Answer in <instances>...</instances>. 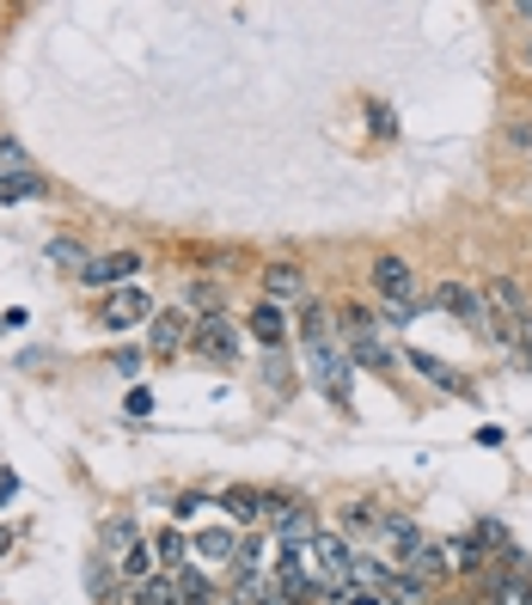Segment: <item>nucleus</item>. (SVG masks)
<instances>
[{
    "label": "nucleus",
    "mask_w": 532,
    "mask_h": 605,
    "mask_svg": "<svg viewBox=\"0 0 532 605\" xmlns=\"http://www.w3.org/2000/svg\"><path fill=\"white\" fill-rule=\"evenodd\" d=\"M410 367H416V373H423V379H428V386H440V391H454V398H466V379H459V373L454 367H447V361H435V355H428V349H410Z\"/></svg>",
    "instance_id": "nucleus-13"
},
{
    "label": "nucleus",
    "mask_w": 532,
    "mask_h": 605,
    "mask_svg": "<svg viewBox=\"0 0 532 605\" xmlns=\"http://www.w3.org/2000/svg\"><path fill=\"white\" fill-rule=\"evenodd\" d=\"M220 508L233 513L239 527H257V520H264V489H227V496H220Z\"/></svg>",
    "instance_id": "nucleus-17"
},
{
    "label": "nucleus",
    "mask_w": 532,
    "mask_h": 605,
    "mask_svg": "<svg viewBox=\"0 0 532 605\" xmlns=\"http://www.w3.org/2000/svg\"><path fill=\"white\" fill-rule=\"evenodd\" d=\"M520 355H527V367H532V312H527V330H520Z\"/></svg>",
    "instance_id": "nucleus-34"
},
{
    "label": "nucleus",
    "mask_w": 532,
    "mask_h": 605,
    "mask_svg": "<svg viewBox=\"0 0 532 605\" xmlns=\"http://www.w3.org/2000/svg\"><path fill=\"white\" fill-rule=\"evenodd\" d=\"M520 62H527V68H532V44H527V49H520Z\"/></svg>",
    "instance_id": "nucleus-36"
},
{
    "label": "nucleus",
    "mask_w": 532,
    "mask_h": 605,
    "mask_svg": "<svg viewBox=\"0 0 532 605\" xmlns=\"http://www.w3.org/2000/svg\"><path fill=\"white\" fill-rule=\"evenodd\" d=\"M178 593H184V605H215V593H208V581H203V569H196V562H184V569H178Z\"/></svg>",
    "instance_id": "nucleus-21"
},
{
    "label": "nucleus",
    "mask_w": 532,
    "mask_h": 605,
    "mask_svg": "<svg viewBox=\"0 0 532 605\" xmlns=\"http://www.w3.org/2000/svg\"><path fill=\"white\" fill-rule=\"evenodd\" d=\"M379 593H386V605H428V593H435V588H423V581H416V574H404V569H391Z\"/></svg>",
    "instance_id": "nucleus-15"
},
{
    "label": "nucleus",
    "mask_w": 532,
    "mask_h": 605,
    "mask_svg": "<svg viewBox=\"0 0 532 605\" xmlns=\"http://www.w3.org/2000/svg\"><path fill=\"white\" fill-rule=\"evenodd\" d=\"M98 539H105V557H123L129 544L142 539V527H135L129 513H117V520H105V532H98Z\"/></svg>",
    "instance_id": "nucleus-19"
},
{
    "label": "nucleus",
    "mask_w": 532,
    "mask_h": 605,
    "mask_svg": "<svg viewBox=\"0 0 532 605\" xmlns=\"http://www.w3.org/2000/svg\"><path fill=\"white\" fill-rule=\"evenodd\" d=\"M343 527H349V532H379V520H374V508H367V501H355Z\"/></svg>",
    "instance_id": "nucleus-26"
},
{
    "label": "nucleus",
    "mask_w": 532,
    "mask_h": 605,
    "mask_svg": "<svg viewBox=\"0 0 532 605\" xmlns=\"http://www.w3.org/2000/svg\"><path fill=\"white\" fill-rule=\"evenodd\" d=\"M343 605H386L379 593H355V581H349V593H343Z\"/></svg>",
    "instance_id": "nucleus-33"
},
{
    "label": "nucleus",
    "mask_w": 532,
    "mask_h": 605,
    "mask_svg": "<svg viewBox=\"0 0 532 605\" xmlns=\"http://www.w3.org/2000/svg\"><path fill=\"white\" fill-rule=\"evenodd\" d=\"M367 123H374V135H391V129H398V123H391V110H386V105H367Z\"/></svg>",
    "instance_id": "nucleus-30"
},
{
    "label": "nucleus",
    "mask_w": 532,
    "mask_h": 605,
    "mask_svg": "<svg viewBox=\"0 0 532 605\" xmlns=\"http://www.w3.org/2000/svg\"><path fill=\"white\" fill-rule=\"evenodd\" d=\"M190 312H178V306H166V312H154V325H147V342H154V355H178L190 342Z\"/></svg>",
    "instance_id": "nucleus-9"
},
{
    "label": "nucleus",
    "mask_w": 532,
    "mask_h": 605,
    "mask_svg": "<svg viewBox=\"0 0 532 605\" xmlns=\"http://www.w3.org/2000/svg\"><path fill=\"white\" fill-rule=\"evenodd\" d=\"M129 605H184L178 574H147L142 588H129Z\"/></svg>",
    "instance_id": "nucleus-14"
},
{
    "label": "nucleus",
    "mask_w": 532,
    "mask_h": 605,
    "mask_svg": "<svg viewBox=\"0 0 532 605\" xmlns=\"http://www.w3.org/2000/svg\"><path fill=\"white\" fill-rule=\"evenodd\" d=\"M300 342H306V367H313L318 391L330 403H349V379H355V355H349V342L330 330V312L318 300L300 306Z\"/></svg>",
    "instance_id": "nucleus-1"
},
{
    "label": "nucleus",
    "mask_w": 532,
    "mask_h": 605,
    "mask_svg": "<svg viewBox=\"0 0 532 605\" xmlns=\"http://www.w3.org/2000/svg\"><path fill=\"white\" fill-rule=\"evenodd\" d=\"M264 605H313V600H306V593H288V588H276Z\"/></svg>",
    "instance_id": "nucleus-32"
},
{
    "label": "nucleus",
    "mask_w": 532,
    "mask_h": 605,
    "mask_svg": "<svg viewBox=\"0 0 532 605\" xmlns=\"http://www.w3.org/2000/svg\"><path fill=\"white\" fill-rule=\"evenodd\" d=\"M117 569H123L129 588H142L147 574H154V539H135V544L123 550V557H117Z\"/></svg>",
    "instance_id": "nucleus-16"
},
{
    "label": "nucleus",
    "mask_w": 532,
    "mask_h": 605,
    "mask_svg": "<svg viewBox=\"0 0 532 605\" xmlns=\"http://www.w3.org/2000/svg\"><path fill=\"white\" fill-rule=\"evenodd\" d=\"M508 147H520V154H532V123H515V129H508Z\"/></svg>",
    "instance_id": "nucleus-31"
},
{
    "label": "nucleus",
    "mask_w": 532,
    "mask_h": 605,
    "mask_svg": "<svg viewBox=\"0 0 532 605\" xmlns=\"http://www.w3.org/2000/svg\"><path fill=\"white\" fill-rule=\"evenodd\" d=\"M0 550H7V532H0Z\"/></svg>",
    "instance_id": "nucleus-37"
},
{
    "label": "nucleus",
    "mask_w": 532,
    "mask_h": 605,
    "mask_svg": "<svg viewBox=\"0 0 532 605\" xmlns=\"http://www.w3.org/2000/svg\"><path fill=\"white\" fill-rule=\"evenodd\" d=\"M447 557H454V569H466V574H477V569L489 562L477 539H454V544H447Z\"/></svg>",
    "instance_id": "nucleus-22"
},
{
    "label": "nucleus",
    "mask_w": 532,
    "mask_h": 605,
    "mask_svg": "<svg viewBox=\"0 0 532 605\" xmlns=\"http://www.w3.org/2000/svg\"><path fill=\"white\" fill-rule=\"evenodd\" d=\"M374 288H379V300H398V306H416V276H410V264L404 257H374Z\"/></svg>",
    "instance_id": "nucleus-7"
},
{
    "label": "nucleus",
    "mask_w": 532,
    "mask_h": 605,
    "mask_svg": "<svg viewBox=\"0 0 532 605\" xmlns=\"http://www.w3.org/2000/svg\"><path fill=\"white\" fill-rule=\"evenodd\" d=\"M190 349H196L203 361H239V330H233V318H220V312L196 318V325H190Z\"/></svg>",
    "instance_id": "nucleus-4"
},
{
    "label": "nucleus",
    "mask_w": 532,
    "mask_h": 605,
    "mask_svg": "<svg viewBox=\"0 0 532 605\" xmlns=\"http://www.w3.org/2000/svg\"><path fill=\"white\" fill-rule=\"evenodd\" d=\"M379 544L391 550V562H404L416 544H423V527L416 520H404V513H391V520H379Z\"/></svg>",
    "instance_id": "nucleus-11"
},
{
    "label": "nucleus",
    "mask_w": 532,
    "mask_h": 605,
    "mask_svg": "<svg viewBox=\"0 0 532 605\" xmlns=\"http://www.w3.org/2000/svg\"><path fill=\"white\" fill-rule=\"evenodd\" d=\"M306 294V281H300L294 264H264V300L269 306H288V300Z\"/></svg>",
    "instance_id": "nucleus-12"
},
{
    "label": "nucleus",
    "mask_w": 532,
    "mask_h": 605,
    "mask_svg": "<svg viewBox=\"0 0 532 605\" xmlns=\"http://www.w3.org/2000/svg\"><path fill=\"white\" fill-rule=\"evenodd\" d=\"M110 367H117V373H129V379H135V373H142V349H117V355H110Z\"/></svg>",
    "instance_id": "nucleus-28"
},
{
    "label": "nucleus",
    "mask_w": 532,
    "mask_h": 605,
    "mask_svg": "<svg viewBox=\"0 0 532 605\" xmlns=\"http://www.w3.org/2000/svg\"><path fill=\"white\" fill-rule=\"evenodd\" d=\"M7 178H25V154H19V141H0V184Z\"/></svg>",
    "instance_id": "nucleus-25"
},
{
    "label": "nucleus",
    "mask_w": 532,
    "mask_h": 605,
    "mask_svg": "<svg viewBox=\"0 0 532 605\" xmlns=\"http://www.w3.org/2000/svg\"><path fill=\"white\" fill-rule=\"evenodd\" d=\"M129 416H135V422L154 416V391H129Z\"/></svg>",
    "instance_id": "nucleus-29"
},
{
    "label": "nucleus",
    "mask_w": 532,
    "mask_h": 605,
    "mask_svg": "<svg viewBox=\"0 0 532 605\" xmlns=\"http://www.w3.org/2000/svg\"><path fill=\"white\" fill-rule=\"evenodd\" d=\"M196 557H208V562H233L239 557V539L227 527H208V532H196Z\"/></svg>",
    "instance_id": "nucleus-18"
},
{
    "label": "nucleus",
    "mask_w": 532,
    "mask_h": 605,
    "mask_svg": "<svg viewBox=\"0 0 532 605\" xmlns=\"http://www.w3.org/2000/svg\"><path fill=\"white\" fill-rule=\"evenodd\" d=\"M374 318H386V325H410L416 318V306H398V300H379V312Z\"/></svg>",
    "instance_id": "nucleus-27"
},
{
    "label": "nucleus",
    "mask_w": 532,
    "mask_h": 605,
    "mask_svg": "<svg viewBox=\"0 0 532 605\" xmlns=\"http://www.w3.org/2000/svg\"><path fill=\"white\" fill-rule=\"evenodd\" d=\"M306 550H313V569L325 574V588H349L355 581V550H349L343 532H318Z\"/></svg>",
    "instance_id": "nucleus-3"
},
{
    "label": "nucleus",
    "mask_w": 532,
    "mask_h": 605,
    "mask_svg": "<svg viewBox=\"0 0 532 605\" xmlns=\"http://www.w3.org/2000/svg\"><path fill=\"white\" fill-rule=\"evenodd\" d=\"M154 300L129 281V288H110L105 294V306H98V318H105V330H135V325H154Z\"/></svg>",
    "instance_id": "nucleus-2"
},
{
    "label": "nucleus",
    "mask_w": 532,
    "mask_h": 605,
    "mask_svg": "<svg viewBox=\"0 0 532 605\" xmlns=\"http://www.w3.org/2000/svg\"><path fill=\"white\" fill-rule=\"evenodd\" d=\"M398 569H404V574H416L423 588H440V581L454 574V557H447V544H440V539H423V544H416V550L404 557V562H398Z\"/></svg>",
    "instance_id": "nucleus-8"
},
{
    "label": "nucleus",
    "mask_w": 532,
    "mask_h": 605,
    "mask_svg": "<svg viewBox=\"0 0 532 605\" xmlns=\"http://www.w3.org/2000/svg\"><path fill=\"white\" fill-rule=\"evenodd\" d=\"M32 196H44V178H37V171H25V178H7V184H0V202H32Z\"/></svg>",
    "instance_id": "nucleus-24"
},
{
    "label": "nucleus",
    "mask_w": 532,
    "mask_h": 605,
    "mask_svg": "<svg viewBox=\"0 0 532 605\" xmlns=\"http://www.w3.org/2000/svg\"><path fill=\"white\" fill-rule=\"evenodd\" d=\"M435 306H447L459 325H471V330H489L484 294H477V288H466V281H440V288H435Z\"/></svg>",
    "instance_id": "nucleus-6"
},
{
    "label": "nucleus",
    "mask_w": 532,
    "mask_h": 605,
    "mask_svg": "<svg viewBox=\"0 0 532 605\" xmlns=\"http://www.w3.org/2000/svg\"><path fill=\"white\" fill-rule=\"evenodd\" d=\"M154 557H159V562H172V569H184V557H190L184 532H159V539H154Z\"/></svg>",
    "instance_id": "nucleus-23"
},
{
    "label": "nucleus",
    "mask_w": 532,
    "mask_h": 605,
    "mask_svg": "<svg viewBox=\"0 0 532 605\" xmlns=\"http://www.w3.org/2000/svg\"><path fill=\"white\" fill-rule=\"evenodd\" d=\"M515 19H527V25H532V0H520V7H515Z\"/></svg>",
    "instance_id": "nucleus-35"
},
{
    "label": "nucleus",
    "mask_w": 532,
    "mask_h": 605,
    "mask_svg": "<svg viewBox=\"0 0 532 605\" xmlns=\"http://www.w3.org/2000/svg\"><path fill=\"white\" fill-rule=\"evenodd\" d=\"M135 269H142V251H105V257H93V264L80 269V281L86 288H129Z\"/></svg>",
    "instance_id": "nucleus-5"
},
{
    "label": "nucleus",
    "mask_w": 532,
    "mask_h": 605,
    "mask_svg": "<svg viewBox=\"0 0 532 605\" xmlns=\"http://www.w3.org/2000/svg\"><path fill=\"white\" fill-rule=\"evenodd\" d=\"M44 257H49V264H62V269H74V276H80L86 264H93V251H86V245H74V239H49V245H44Z\"/></svg>",
    "instance_id": "nucleus-20"
},
{
    "label": "nucleus",
    "mask_w": 532,
    "mask_h": 605,
    "mask_svg": "<svg viewBox=\"0 0 532 605\" xmlns=\"http://www.w3.org/2000/svg\"><path fill=\"white\" fill-rule=\"evenodd\" d=\"M245 325H251V337L264 342V349H282V342H288V312L269 306V300H257V306L245 312Z\"/></svg>",
    "instance_id": "nucleus-10"
}]
</instances>
